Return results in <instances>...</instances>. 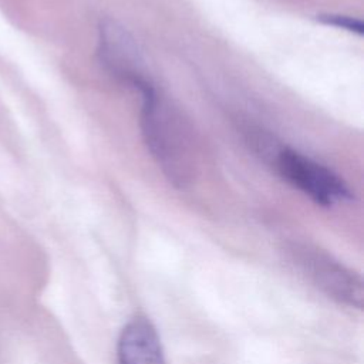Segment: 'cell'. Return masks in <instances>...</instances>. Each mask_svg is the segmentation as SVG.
<instances>
[{
  "instance_id": "1",
  "label": "cell",
  "mask_w": 364,
  "mask_h": 364,
  "mask_svg": "<svg viewBox=\"0 0 364 364\" xmlns=\"http://www.w3.org/2000/svg\"><path fill=\"white\" fill-rule=\"evenodd\" d=\"M282 176L316 203L333 206L350 199L348 186L328 168L293 149H283L277 158Z\"/></svg>"
},
{
  "instance_id": "2",
  "label": "cell",
  "mask_w": 364,
  "mask_h": 364,
  "mask_svg": "<svg viewBox=\"0 0 364 364\" xmlns=\"http://www.w3.org/2000/svg\"><path fill=\"white\" fill-rule=\"evenodd\" d=\"M100 55L115 75L134 87L145 80L138 67L139 60L132 38L112 21H105L100 27Z\"/></svg>"
},
{
  "instance_id": "4",
  "label": "cell",
  "mask_w": 364,
  "mask_h": 364,
  "mask_svg": "<svg viewBox=\"0 0 364 364\" xmlns=\"http://www.w3.org/2000/svg\"><path fill=\"white\" fill-rule=\"evenodd\" d=\"M320 20L324 21V23H327V24H331V26H336V27H340V28H344V30L357 33V34H361V33H363V24H361V21H360V20H355V18H353V17L327 14V16H320Z\"/></svg>"
},
{
  "instance_id": "3",
  "label": "cell",
  "mask_w": 364,
  "mask_h": 364,
  "mask_svg": "<svg viewBox=\"0 0 364 364\" xmlns=\"http://www.w3.org/2000/svg\"><path fill=\"white\" fill-rule=\"evenodd\" d=\"M118 364H166L158 333L145 317H135L122 328Z\"/></svg>"
}]
</instances>
